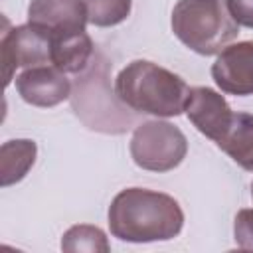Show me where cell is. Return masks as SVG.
I'll return each mask as SVG.
<instances>
[{
	"instance_id": "obj_1",
	"label": "cell",
	"mask_w": 253,
	"mask_h": 253,
	"mask_svg": "<svg viewBox=\"0 0 253 253\" xmlns=\"http://www.w3.org/2000/svg\"><path fill=\"white\" fill-rule=\"evenodd\" d=\"M111 235L126 243L170 241L184 227V211L180 204L156 190L125 188L107 211Z\"/></svg>"
},
{
	"instance_id": "obj_2",
	"label": "cell",
	"mask_w": 253,
	"mask_h": 253,
	"mask_svg": "<svg viewBox=\"0 0 253 253\" xmlns=\"http://www.w3.org/2000/svg\"><path fill=\"white\" fill-rule=\"evenodd\" d=\"M115 95L136 113L168 119L186 111L190 87L170 69L148 59H134L115 77Z\"/></svg>"
},
{
	"instance_id": "obj_3",
	"label": "cell",
	"mask_w": 253,
	"mask_h": 253,
	"mask_svg": "<svg viewBox=\"0 0 253 253\" xmlns=\"http://www.w3.org/2000/svg\"><path fill=\"white\" fill-rule=\"evenodd\" d=\"M170 24L174 36L200 55L219 53L239 34L223 0H178Z\"/></svg>"
},
{
	"instance_id": "obj_4",
	"label": "cell",
	"mask_w": 253,
	"mask_h": 253,
	"mask_svg": "<svg viewBox=\"0 0 253 253\" xmlns=\"http://www.w3.org/2000/svg\"><path fill=\"white\" fill-rule=\"evenodd\" d=\"M188 154L186 134L168 121H146L138 125L130 138L134 164L148 172H170Z\"/></svg>"
},
{
	"instance_id": "obj_5",
	"label": "cell",
	"mask_w": 253,
	"mask_h": 253,
	"mask_svg": "<svg viewBox=\"0 0 253 253\" xmlns=\"http://www.w3.org/2000/svg\"><path fill=\"white\" fill-rule=\"evenodd\" d=\"M4 85L8 87L18 67H34L51 63V36L32 24L10 28L4 18V30L0 40Z\"/></svg>"
},
{
	"instance_id": "obj_6",
	"label": "cell",
	"mask_w": 253,
	"mask_h": 253,
	"mask_svg": "<svg viewBox=\"0 0 253 253\" xmlns=\"http://www.w3.org/2000/svg\"><path fill=\"white\" fill-rule=\"evenodd\" d=\"M211 77L227 95H253V40L225 45L211 65Z\"/></svg>"
},
{
	"instance_id": "obj_7",
	"label": "cell",
	"mask_w": 253,
	"mask_h": 253,
	"mask_svg": "<svg viewBox=\"0 0 253 253\" xmlns=\"http://www.w3.org/2000/svg\"><path fill=\"white\" fill-rule=\"evenodd\" d=\"M16 91L28 105L49 109L71 95V83L61 69L47 63L26 67L16 77Z\"/></svg>"
},
{
	"instance_id": "obj_8",
	"label": "cell",
	"mask_w": 253,
	"mask_h": 253,
	"mask_svg": "<svg viewBox=\"0 0 253 253\" xmlns=\"http://www.w3.org/2000/svg\"><path fill=\"white\" fill-rule=\"evenodd\" d=\"M184 113L190 123L213 142L225 134L233 119V111L225 97L210 87H192Z\"/></svg>"
},
{
	"instance_id": "obj_9",
	"label": "cell",
	"mask_w": 253,
	"mask_h": 253,
	"mask_svg": "<svg viewBox=\"0 0 253 253\" xmlns=\"http://www.w3.org/2000/svg\"><path fill=\"white\" fill-rule=\"evenodd\" d=\"M28 24L49 36L85 32L87 10L83 0H32L28 6Z\"/></svg>"
},
{
	"instance_id": "obj_10",
	"label": "cell",
	"mask_w": 253,
	"mask_h": 253,
	"mask_svg": "<svg viewBox=\"0 0 253 253\" xmlns=\"http://www.w3.org/2000/svg\"><path fill=\"white\" fill-rule=\"evenodd\" d=\"M95 45L87 32L51 36V65L63 73H81L93 57Z\"/></svg>"
},
{
	"instance_id": "obj_11",
	"label": "cell",
	"mask_w": 253,
	"mask_h": 253,
	"mask_svg": "<svg viewBox=\"0 0 253 253\" xmlns=\"http://www.w3.org/2000/svg\"><path fill=\"white\" fill-rule=\"evenodd\" d=\"M215 144L243 170L253 172V115L233 113L229 128Z\"/></svg>"
},
{
	"instance_id": "obj_12",
	"label": "cell",
	"mask_w": 253,
	"mask_h": 253,
	"mask_svg": "<svg viewBox=\"0 0 253 253\" xmlns=\"http://www.w3.org/2000/svg\"><path fill=\"white\" fill-rule=\"evenodd\" d=\"M38 146L30 138L6 140L0 146V184L8 188L26 178L30 168L36 162Z\"/></svg>"
},
{
	"instance_id": "obj_13",
	"label": "cell",
	"mask_w": 253,
	"mask_h": 253,
	"mask_svg": "<svg viewBox=\"0 0 253 253\" xmlns=\"http://www.w3.org/2000/svg\"><path fill=\"white\" fill-rule=\"evenodd\" d=\"M61 249L63 251H95V253H107L111 249L109 239L103 229L89 223H79L69 227L61 237Z\"/></svg>"
},
{
	"instance_id": "obj_14",
	"label": "cell",
	"mask_w": 253,
	"mask_h": 253,
	"mask_svg": "<svg viewBox=\"0 0 253 253\" xmlns=\"http://www.w3.org/2000/svg\"><path fill=\"white\" fill-rule=\"evenodd\" d=\"M89 24L97 28H111L123 24L132 8V0H83Z\"/></svg>"
},
{
	"instance_id": "obj_15",
	"label": "cell",
	"mask_w": 253,
	"mask_h": 253,
	"mask_svg": "<svg viewBox=\"0 0 253 253\" xmlns=\"http://www.w3.org/2000/svg\"><path fill=\"white\" fill-rule=\"evenodd\" d=\"M233 237L239 249L253 251V208L237 211L233 219Z\"/></svg>"
},
{
	"instance_id": "obj_16",
	"label": "cell",
	"mask_w": 253,
	"mask_h": 253,
	"mask_svg": "<svg viewBox=\"0 0 253 253\" xmlns=\"http://www.w3.org/2000/svg\"><path fill=\"white\" fill-rule=\"evenodd\" d=\"M225 6L237 26L253 30V0H225Z\"/></svg>"
},
{
	"instance_id": "obj_17",
	"label": "cell",
	"mask_w": 253,
	"mask_h": 253,
	"mask_svg": "<svg viewBox=\"0 0 253 253\" xmlns=\"http://www.w3.org/2000/svg\"><path fill=\"white\" fill-rule=\"evenodd\" d=\"M251 198H253V182H251Z\"/></svg>"
}]
</instances>
